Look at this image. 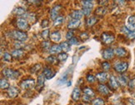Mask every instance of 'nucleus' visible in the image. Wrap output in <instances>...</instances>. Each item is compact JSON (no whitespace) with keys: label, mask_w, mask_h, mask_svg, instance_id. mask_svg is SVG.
<instances>
[{"label":"nucleus","mask_w":135,"mask_h":105,"mask_svg":"<svg viewBox=\"0 0 135 105\" xmlns=\"http://www.w3.org/2000/svg\"><path fill=\"white\" fill-rule=\"evenodd\" d=\"M81 97V90L79 87H75L72 93V98L74 101H78Z\"/></svg>","instance_id":"obj_11"},{"label":"nucleus","mask_w":135,"mask_h":105,"mask_svg":"<svg viewBox=\"0 0 135 105\" xmlns=\"http://www.w3.org/2000/svg\"><path fill=\"white\" fill-rule=\"evenodd\" d=\"M107 3H108V1H99V3L100 4H105Z\"/></svg>","instance_id":"obj_53"},{"label":"nucleus","mask_w":135,"mask_h":105,"mask_svg":"<svg viewBox=\"0 0 135 105\" xmlns=\"http://www.w3.org/2000/svg\"><path fill=\"white\" fill-rule=\"evenodd\" d=\"M40 68H41V65L40 64H37V65H34L33 67L31 68V71H32V73H35V72H37L40 70Z\"/></svg>","instance_id":"obj_36"},{"label":"nucleus","mask_w":135,"mask_h":105,"mask_svg":"<svg viewBox=\"0 0 135 105\" xmlns=\"http://www.w3.org/2000/svg\"><path fill=\"white\" fill-rule=\"evenodd\" d=\"M3 75L6 77V78H9V79H16L18 77L19 75V72L18 70H13L12 69H9V68H6V69L3 70Z\"/></svg>","instance_id":"obj_2"},{"label":"nucleus","mask_w":135,"mask_h":105,"mask_svg":"<svg viewBox=\"0 0 135 105\" xmlns=\"http://www.w3.org/2000/svg\"><path fill=\"white\" fill-rule=\"evenodd\" d=\"M97 21H98V19L95 17H91L89 18H88V20H87V25L89 26V27H92L93 25H94L97 23Z\"/></svg>","instance_id":"obj_30"},{"label":"nucleus","mask_w":135,"mask_h":105,"mask_svg":"<svg viewBox=\"0 0 135 105\" xmlns=\"http://www.w3.org/2000/svg\"><path fill=\"white\" fill-rule=\"evenodd\" d=\"M128 86L130 89H133L135 88V79H133V80H130L128 83Z\"/></svg>","instance_id":"obj_46"},{"label":"nucleus","mask_w":135,"mask_h":105,"mask_svg":"<svg viewBox=\"0 0 135 105\" xmlns=\"http://www.w3.org/2000/svg\"><path fill=\"white\" fill-rule=\"evenodd\" d=\"M102 66H103V70H106V71H108V70L110 69V64H109L108 62H107V61L103 62Z\"/></svg>","instance_id":"obj_40"},{"label":"nucleus","mask_w":135,"mask_h":105,"mask_svg":"<svg viewBox=\"0 0 135 105\" xmlns=\"http://www.w3.org/2000/svg\"><path fill=\"white\" fill-rule=\"evenodd\" d=\"M91 98H92V97L85 95V94H84V96H83V100H84V102H90L91 101Z\"/></svg>","instance_id":"obj_47"},{"label":"nucleus","mask_w":135,"mask_h":105,"mask_svg":"<svg viewBox=\"0 0 135 105\" xmlns=\"http://www.w3.org/2000/svg\"><path fill=\"white\" fill-rule=\"evenodd\" d=\"M98 90L100 93H102L103 95H108L109 93V90L108 89V87L104 85H100L98 87Z\"/></svg>","instance_id":"obj_22"},{"label":"nucleus","mask_w":135,"mask_h":105,"mask_svg":"<svg viewBox=\"0 0 135 105\" xmlns=\"http://www.w3.org/2000/svg\"><path fill=\"white\" fill-rule=\"evenodd\" d=\"M128 101H129V103H130L132 105H135V100H134V99L129 98V99H128Z\"/></svg>","instance_id":"obj_52"},{"label":"nucleus","mask_w":135,"mask_h":105,"mask_svg":"<svg viewBox=\"0 0 135 105\" xmlns=\"http://www.w3.org/2000/svg\"><path fill=\"white\" fill-rule=\"evenodd\" d=\"M44 78H45V76L44 74L39 75L38 77V85L36 86V90L38 91H40L44 86Z\"/></svg>","instance_id":"obj_9"},{"label":"nucleus","mask_w":135,"mask_h":105,"mask_svg":"<svg viewBox=\"0 0 135 105\" xmlns=\"http://www.w3.org/2000/svg\"><path fill=\"white\" fill-rule=\"evenodd\" d=\"M0 86H1V89H3V90H6V89L8 90L10 88L8 81L7 80H5V79H2L1 81H0Z\"/></svg>","instance_id":"obj_27"},{"label":"nucleus","mask_w":135,"mask_h":105,"mask_svg":"<svg viewBox=\"0 0 135 105\" xmlns=\"http://www.w3.org/2000/svg\"><path fill=\"white\" fill-rule=\"evenodd\" d=\"M8 94L10 98H15L17 97V95L18 94V90L16 87H10L8 90Z\"/></svg>","instance_id":"obj_19"},{"label":"nucleus","mask_w":135,"mask_h":105,"mask_svg":"<svg viewBox=\"0 0 135 105\" xmlns=\"http://www.w3.org/2000/svg\"><path fill=\"white\" fill-rule=\"evenodd\" d=\"M61 51H62V48L60 45H54L53 46H51V48L49 49V53L52 55L60 54Z\"/></svg>","instance_id":"obj_18"},{"label":"nucleus","mask_w":135,"mask_h":105,"mask_svg":"<svg viewBox=\"0 0 135 105\" xmlns=\"http://www.w3.org/2000/svg\"><path fill=\"white\" fill-rule=\"evenodd\" d=\"M3 60H5V61H8V62H9V61H11V60H12V56L10 55L9 53H4V55H3Z\"/></svg>","instance_id":"obj_37"},{"label":"nucleus","mask_w":135,"mask_h":105,"mask_svg":"<svg viewBox=\"0 0 135 105\" xmlns=\"http://www.w3.org/2000/svg\"><path fill=\"white\" fill-rule=\"evenodd\" d=\"M114 53L119 57H123L127 55V51L125 49L123 48V47H118V48L114 50Z\"/></svg>","instance_id":"obj_20"},{"label":"nucleus","mask_w":135,"mask_h":105,"mask_svg":"<svg viewBox=\"0 0 135 105\" xmlns=\"http://www.w3.org/2000/svg\"><path fill=\"white\" fill-rule=\"evenodd\" d=\"M106 13H107V9L103 7H99L95 10V14L98 16H100V17L105 15Z\"/></svg>","instance_id":"obj_25"},{"label":"nucleus","mask_w":135,"mask_h":105,"mask_svg":"<svg viewBox=\"0 0 135 105\" xmlns=\"http://www.w3.org/2000/svg\"><path fill=\"white\" fill-rule=\"evenodd\" d=\"M23 55V50H14L12 52V56L14 58H19Z\"/></svg>","instance_id":"obj_28"},{"label":"nucleus","mask_w":135,"mask_h":105,"mask_svg":"<svg viewBox=\"0 0 135 105\" xmlns=\"http://www.w3.org/2000/svg\"><path fill=\"white\" fill-rule=\"evenodd\" d=\"M17 27L20 30H26L28 27V21L25 18H18L17 20Z\"/></svg>","instance_id":"obj_5"},{"label":"nucleus","mask_w":135,"mask_h":105,"mask_svg":"<svg viewBox=\"0 0 135 105\" xmlns=\"http://www.w3.org/2000/svg\"><path fill=\"white\" fill-rule=\"evenodd\" d=\"M122 31H123V33H125V34H127V35H128V34L129 32H130L131 31L129 30V29H128V28L127 27H123L122 28Z\"/></svg>","instance_id":"obj_49"},{"label":"nucleus","mask_w":135,"mask_h":105,"mask_svg":"<svg viewBox=\"0 0 135 105\" xmlns=\"http://www.w3.org/2000/svg\"><path fill=\"white\" fill-rule=\"evenodd\" d=\"M117 80L118 82L119 85H121L123 86H125L128 85V77L125 75H119L117 77Z\"/></svg>","instance_id":"obj_21"},{"label":"nucleus","mask_w":135,"mask_h":105,"mask_svg":"<svg viewBox=\"0 0 135 105\" xmlns=\"http://www.w3.org/2000/svg\"><path fill=\"white\" fill-rule=\"evenodd\" d=\"M41 46H42V47H43V49H44V50H48L49 47H50V42L49 41H44V42H42L41 43Z\"/></svg>","instance_id":"obj_39"},{"label":"nucleus","mask_w":135,"mask_h":105,"mask_svg":"<svg viewBox=\"0 0 135 105\" xmlns=\"http://www.w3.org/2000/svg\"><path fill=\"white\" fill-rule=\"evenodd\" d=\"M114 54H115L114 53V50H113L112 48H107L103 51V57L105 60H110L113 57Z\"/></svg>","instance_id":"obj_6"},{"label":"nucleus","mask_w":135,"mask_h":105,"mask_svg":"<svg viewBox=\"0 0 135 105\" xmlns=\"http://www.w3.org/2000/svg\"><path fill=\"white\" fill-rule=\"evenodd\" d=\"M80 20H76V19H72L70 20V22L69 23V25H68V27L69 29H75L77 27H79L80 25Z\"/></svg>","instance_id":"obj_17"},{"label":"nucleus","mask_w":135,"mask_h":105,"mask_svg":"<svg viewBox=\"0 0 135 105\" xmlns=\"http://www.w3.org/2000/svg\"><path fill=\"white\" fill-rule=\"evenodd\" d=\"M50 38L54 42H59L61 40V34L59 31H54L50 34Z\"/></svg>","instance_id":"obj_14"},{"label":"nucleus","mask_w":135,"mask_h":105,"mask_svg":"<svg viewBox=\"0 0 135 105\" xmlns=\"http://www.w3.org/2000/svg\"><path fill=\"white\" fill-rule=\"evenodd\" d=\"M43 74L44 75L45 78L47 80H50V79L54 78V76L55 75V72L51 69L49 67H46L45 69L44 70V73Z\"/></svg>","instance_id":"obj_8"},{"label":"nucleus","mask_w":135,"mask_h":105,"mask_svg":"<svg viewBox=\"0 0 135 105\" xmlns=\"http://www.w3.org/2000/svg\"><path fill=\"white\" fill-rule=\"evenodd\" d=\"M109 85L113 90H117L119 86V84L117 80V78H115L113 75H111L109 77Z\"/></svg>","instance_id":"obj_15"},{"label":"nucleus","mask_w":135,"mask_h":105,"mask_svg":"<svg viewBox=\"0 0 135 105\" xmlns=\"http://www.w3.org/2000/svg\"><path fill=\"white\" fill-rule=\"evenodd\" d=\"M70 84H71V82H68V86H70Z\"/></svg>","instance_id":"obj_54"},{"label":"nucleus","mask_w":135,"mask_h":105,"mask_svg":"<svg viewBox=\"0 0 135 105\" xmlns=\"http://www.w3.org/2000/svg\"><path fill=\"white\" fill-rule=\"evenodd\" d=\"M84 93L85 94V95H88L89 97H93L95 95V93H94V91H93V89L89 88V87L84 89Z\"/></svg>","instance_id":"obj_26"},{"label":"nucleus","mask_w":135,"mask_h":105,"mask_svg":"<svg viewBox=\"0 0 135 105\" xmlns=\"http://www.w3.org/2000/svg\"><path fill=\"white\" fill-rule=\"evenodd\" d=\"M96 78L98 79V80L99 82L105 83L108 79V75L106 72H101V73H98V74L96 75Z\"/></svg>","instance_id":"obj_13"},{"label":"nucleus","mask_w":135,"mask_h":105,"mask_svg":"<svg viewBox=\"0 0 135 105\" xmlns=\"http://www.w3.org/2000/svg\"><path fill=\"white\" fill-rule=\"evenodd\" d=\"M114 70L118 73H123L128 70V65L126 62H117L114 65Z\"/></svg>","instance_id":"obj_3"},{"label":"nucleus","mask_w":135,"mask_h":105,"mask_svg":"<svg viewBox=\"0 0 135 105\" xmlns=\"http://www.w3.org/2000/svg\"><path fill=\"white\" fill-rule=\"evenodd\" d=\"M81 3H82V5H83V8H88V9L92 10V8H93V3L92 1L85 0V1H82Z\"/></svg>","instance_id":"obj_24"},{"label":"nucleus","mask_w":135,"mask_h":105,"mask_svg":"<svg viewBox=\"0 0 135 105\" xmlns=\"http://www.w3.org/2000/svg\"><path fill=\"white\" fill-rule=\"evenodd\" d=\"M12 36L18 40V41H25L28 40V35L24 31H12Z\"/></svg>","instance_id":"obj_1"},{"label":"nucleus","mask_w":135,"mask_h":105,"mask_svg":"<svg viewBox=\"0 0 135 105\" xmlns=\"http://www.w3.org/2000/svg\"><path fill=\"white\" fill-rule=\"evenodd\" d=\"M64 17L63 16H59V17L57 18L55 20H54V27H58V26H60L63 24L64 23Z\"/></svg>","instance_id":"obj_29"},{"label":"nucleus","mask_w":135,"mask_h":105,"mask_svg":"<svg viewBox=\"0 0 135 105\" xmlns=\"http://www.w3.org/2000/svg\"><path fill=\"white\" fill-rule=\"evenodd\" d=\"M66 38L68 40H71L72 38H74V31H68V33L66 35Z\"/></svg>","instance_id":"obj_42"},{"label":"nucleus","mask_w":135,"mask_h":105,"mask_svg":"<svg viewBox=\"0 0 135 105\" xmlns=\"http://www.w3.org/2000/svg\"><path fill=\"white\" fill-rule=\"evenodd\" d=\"M84 37H85V39L88 38V34H87L86 32H84V33H82V34H81V38L84 39Z\"/></svg>","instance_id":"obj_51"},{"label":"nucleus","mask_w":135,"mask_h":105,"mask_svg":"<svg viewBox=\"0 0 135 105\" xmlns=\"http://www.w3.org/2000/svg\"><path fill=\"white\" fill-rule=\"evenodd\" d=\"M70 16L73 19L80 20L83 17H84V13H83L82 10H75V11H74L71 13Z\"/></svg>","instance_id":"obj_16"},{"label":"nucleus","mask_w":135,"mask_h":105,"mask_svg":"<svg viewBox=\"0 0 135 105\" xmlns=\"http://www.w3.org/2000/svg\"><path fill=\"white\" fill-rule=\"evenodd\" d=\"M69 42L70 45H78V44H79V41H78V40L75 37H74V38H72L71 40H69Z\"/></svg>","instance_id":"obj_45"},{"label":"nucleus","mask_w":135,"mask_h":105,"mask_svg":"<svg viewBox=\"0 0 135 105\" xmlns=\"http://www.w3.org/2000/svg\"><path fill=\"white\" fill-rule=\"evenodd\" d=\"M93 105H104V101L102 98H95L94 100L92 102Z\"/></svg>","instance_id":"obj_33"},{"label":"nucleus","mask_w":135,"mask_h":105,"mask_svg":"<svg viewBox=\"0 0 135 105\" xmlns=\"http://www.w3.org/2000/svg\"><path fill=\"white\" fill-rule=\"evenodd\" d=\"M27 18H28V19L31 21V22H34V20H35V15L33 13H31V14H28L27 16Z\"/></svg>","instance_id":"obj_48"},{"label":"nucleus","mask_w":135,"mask_h":105,"mask_svg":"<svg viewBox=\"0 0 135 105\" xmlns=\"http://www.w3.org/2000/svg\"><path fill=\"white\" fill-rule=\"evenodd\" d=\"M127 27L130 31H135V16H130L128 18Z\"/></svg>","instance_id":"obj_12"},{"label":"nucleus","mask_w":135,"mask_h":105,"mask_svg":"<svg viewBox=\"0 0 135 105\" xmlns=\"http://www.w3.org/2000/svg\"><path fill=\"white\" fill-rule=\"evenodd\" d=\"M35 85V81L33 79H28V80H25L21 82L20 84V86L23 90H29V89H32Z\"/></svg>","instance_id":"obj_4"},{"label":"nucleus","mask_w":135,"mask_h":105,"mask_svg":"<svg viewBox=\"0 0 135 105\" xmlns=\"http://www.w3.org/2000/svg\"><path fill=\"white\" fill-rule=\"evenodd\" d=\"M60 8H61L60 5H56V6H54L53 8H52L51 12H50V17H51V18L53 19L54 21L59 17L58 14H59V12Z\"/></svg>","instance_id":"obj_10"},{"label":"nucleus","mask_w":135,"mask_h":105,"mask_svg":"<svg viewBox=\"0 0 135 105\" xmlns=\"http://www.w3.org/2000/svg\"><path fill=\"white\" fill-rule=\"evenodd\" d=\"M82 12L83 13H84V15L85 16H89L91 13V10L90 9H88V8H82Z\"/></svg>","instance_id":"obj_43"},{"label":"nucleus","mask_w":135,"mask_h":105,"mask_svg":"<svg viewBox=\"0 0 135 105\" xmlns=\"http://www.w3.org/2000/svg\"><path fill=\"white\" fill-rule=\"evenodd\" d=\"M58 58H56L54 56H49L48 58H47V61L50 64H56L57 61H58Z\"/></svg>","instance_id":"obj_34"},{"label":"nucleus","mask_w":135,"mask_h":105,"mask_svg":"<svg viewBox=\"0 0 135 105\" xmlns=\"http://www.w3.org/2000/svg\"><path fill=\"white\" fill-rule=\"evenodd\" d=\"M13 13L17 15H23L25 13V9L22 7H18L13 10Z\"/></svg>","instance_id":"obj_31"},{"label":"nucleus","mask_w":135,"mask_h":105,"mask_svg":"<svg viewBox=\"0 0 135 105\" xmlns=\"http://www.w3.org/2000/svg\"><path fill=\"white\" fill-rule=\"evenodd\" d=\"M60 46L62 48V51H64L65 53L71 51V45L69 44V41H64V42H62Z\"/></svg>","instance_id":"obj_23"},{"label":"nucleus","mask_w":135,"mask_h":105,"mask_svg":"<svg viewBox=\"0 0 135 105\" xmlns=\"http://www.w3.org/2000/svg\"><path fill=\"white\" fill-rule=\"evenodd\" d=\"M102 41L104 42L105 44H111L114 41V36L111 34H108V33H103L102 34Z\"/></svg>","instance_id":"obj_7"},{"label":"nucleus","mask_w":135,"mask_h":105,"mask_svg":"<svg viewBox=\"0 0 135 105\" xmlns=\"http://www.w3.org/2000/svg\"><path fill=\"white\" fill-rule=\"evenodd\" d=\"M14 47L16 48V50H22L23 47V44L20 42V41H15L14 42Z\"/></svg>","instance_id":"obj_41"},{"label":"nucleus","mask_w":135,"mask_h":105,"mask_svg":"<svg viewBox=\"0 0 135 105\" xmlns=\"http://www.w3.org/2000/svg\"><path fill=\"white\" fill-rule=\"evenodd\" d=\"M49 36H50V35H49V31L48 29L43 31V32H42V37H43L44 40L48 39Z\"/></svg>","instance_id":"obj_38"},{"label":"nucleus","mask_w":135,"mask_h":105,"mask_svg":"<svg viewBox=\"0 0 135 105\" xmlns=\"http://www.w3.org/2000/svg\"><path fill=\"white\" fill-rule=\"evenodd\" d=\"M48 24H49V21L48 20H44V21H43V22H42V27H45L48 26Z\"/></svg>","instance_id":"obj_50"},{"label":"nucleus","mask_w":135,"mask_h":105,"mask_svg":"<svg viewBox=\"0 0 135 105\" xmlns=\"http://www.w3.org/2000/svg\"><path fill=\"white\" fill-rule=\"evenodd\" d=\"M57 58H58V60L59 61H65L67 60V58H68V54L65 53V52H63V53L59 54V56H58Z\"/></svg>","instance_id":"obj_32"},{"label":"nucleus","mask_w":135,"mask_h":105,"mask_svg":"<svg viewBox=\"0 0 135 105\" xmlns=\"http://www.w3.org/2000/svg\"></svg>","instance_id":"obj_55"},{"label":"nucleus","mask_w":135,"mask_h":105,"mask_svg":"<svg viewBox=\"0 0 135 105\" xmlns=\"http://www.w3.org/2000/svg\"><path fill=\"white\" fill-rule=\"evenodd\" d=\"M86 79H87V80H88V82H89V83H93V82L95 81V77L93 76V75H91V74L87 75Z\"/></svg>","instance_id":"obj_35"},{"label":"nucleus","mask_w":135,"mask_h":105,"mask_svg":"<svg viewBox=\"0 0 135 105\" xmlns=\"http://www.w3.org/2000/svg\"><path fill=\"white\" fill-rule=\"evenodd\" d=\"M128 37L131 40L134 39L135 38V31H131L128 34Z\"/></svg>","instance_id":"obj_44"}]
</instances>
